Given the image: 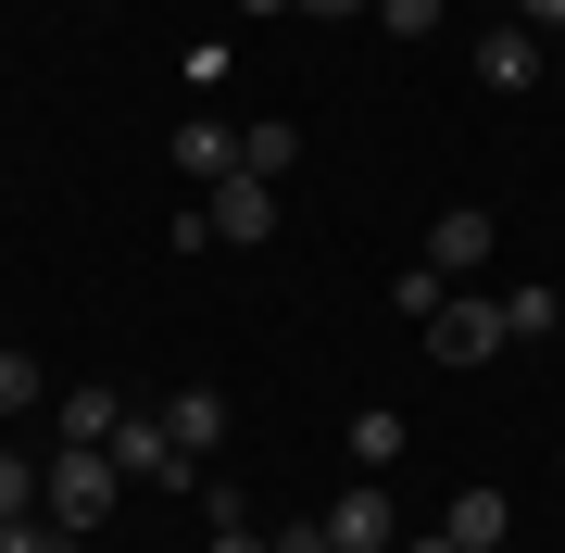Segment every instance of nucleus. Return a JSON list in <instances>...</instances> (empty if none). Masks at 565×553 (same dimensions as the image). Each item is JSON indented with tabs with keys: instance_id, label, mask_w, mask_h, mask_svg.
I'll list each match as a JSON object with an SVG mask.
<instances>
[{
	"instance_id": "obj_13",
	"label": "nucleus",
	"mask_w": 565,
	"mask_h": 553,
	"mask_svg": "<svg viewBox=\"0 0 565 553\" xmlns=\"http://www.w3.org/2000/svg\"><path fill=\"white\" fill-rule=\"evenodd\" d=\"M553 315H565V302H553V289H527V277L503 289V340H553Z\"/></svg>"
},
{
	"instance_id": "obj_15",
	"label": "nucleus",
	"mask_w": 565,
	"mask_h": 553,
	"mask_svg": "<svg viewBox=\"0 0 565 553\" xmlns=\"http://www.w3.org/2000/svg\"><path fill=\"white\" fill-rule=\"evenodd\" d=\"M440 13H452V0H377V25H390V39H440Z\"/></svg>"
},
{
	"instance_id": "obj_18",
	"label": "nucleus",
	"mask_w": 565,
	"mask_h": 553,
	"mask_svg": "<svg viewBox=\"0 0 565 553\" xmlns=\"http://www.w3.org/2000/svg\"><path fill=\"white\" fill-rule=\"evenodd\" d=\"M0 553H76V529H51V515H13V529H0Z\"/></svg>"
},
{
	"instance_id": "obj_22",
	"label": "nucleus",
	"mask_w": 565,
	"mask_h": 553,
	"mask_svg": "<svg viewBox=\"0 0 565 553\" xmlns=\"http://www.w3.org/2000/svg\"><path fill=\"white\" fill-rule=\"evenodd\" d=\"M390 553H465V541H452V529H427V541H390Z\"/></svg>"
},
{
	"instance_id": "obj_24",
	"label": "nucleus",
	"mask_w": 565,
	"mask_h": 553,
	"mask_svg": "<svg viewBox=\"0 0 565 553\" xmlns=\"http://www.w3.org/2000/svg\"><path fill=\"white\" fill-rule=\"evenodd\" d=\"M490 553H515V541H490Z\"/></svg>"
},
{
	"instance_id": "obj_11",
	"label": "nucleus",
	"mask_w": 565,
	"mask_h": 553,
	"mask_svg": "<svg viewBox=\"0 0 565 553\" xmlns=\"http://www.w3.org/2000/svg\"><path fill=\"white\" fill-rule=\"evenodd\" d=\"M403 453H415V428H403L390 403H364V415H352V466H364V478H377V466H403Z\"/></svg>"
},
{
	"instance_id": "obj_19",
	"label": "nucleus",
	"mask_w": 565,
	"mask_h": 553,
	"mask_svg": "<svg viewBox=\"0 0 565 553\" xmlns=\"http://www.w3.org/2000/svg\"><path fill=\"white\" fill-rule=\"evenodd\" d=\"M264 553H340V541H327V515H289V529H264Z\"/></svg>"
},
{
	"instance_id": "obj_8",
	"label": "nucleus",
	"mask_w": 565,
	"mask_h": 553,
	"mask_svg": "<svg viewBox=\"0 0 565 553\" xmlns=\"http://www.w3.org/2000/svg\"><path fill=\"white\" fill-rule=\"evenodd\" d=\"M415 265H440V277H478V265H490V214H478V202H452L440 226H427V252H415Z\"/></svg>"
},
{
	"instance_id": "obj_12",
	"label": "nucleus",
	"mask_w": 565,
	"mask_h": 553,
	"mask_svg": "<svg viewBox=\"0 0 565 553\" xmlns=\"http://www.w3.org/2000/svg\"><path fill=\"white\" fill-rule=\"evenodd\" d=\"M114 428H126V403H114L102 377H76V390H63V440H114Z\"/></svg>"
},
{
	"instance_id": "obj_16",
	"label": "nucleus",
	"mask_w": 565,
	"mask_h": 553,
	"mask_svg": "<svg viewBox=\"0 0 565 553\" xmlns=\"http://www.w3.org/2000/svg\"><path fill=\"white\" fill-rule=\"evenodd\" d=\"M13 515H39V466H25V453H0V529H13Z\"/></svg>"
},
{
	"instance_id": "obj_10",
	"label": "nucleus",
	"mask_w": 565,
	"mask_h": 553,
	"mask_svg": "<svg viewBox=\"0 0 565 553\" xmlns=\"http://www.w3.org/2000/svg\"><path fill=\"white\" fill-rule=\"evenodd\" d=\"M289 164H302V126H289V114H252L239 126V177H289Z\"/></svg>"
},
{
	"instance_id": "obj_4",
	"label": "nucleus",
	"mask_w": 565,
	"mask_h": 553,
	"mask_svg": "<svg viewBox=\"0 0 565 553\" xmlns=\"http://www.w3.org/2000/svg\"><path fill=\"white\" fill-rule=\"evenodd\" d=\"M327 541H340V553H390V541H403V515H390L377 478H352V491L327 503Z\"/></svg>"
},
{
	"instance_id": "obj_20",
	"label": "nucleus",
	"mask_w": 565,
	"mask_h": 553,
	"mask_svg": "<svg viewBox=\"0 0 565 553\" xmlns=\"http://www.w3.org/2000/svg\"><path fill=\"white\" fill-rule=\"evenodd\" d=\"M515 25L527 39H565V0H515Z\"/></svg>"
},
{
	"instance_id": "obj_5",
	"label": "nucleus",
	"mask_w": 565,
	"mask_h": 553,
	"mask_svg": "<svg viewBox=\"0 0 565 553\" xmlns=\"http://www.w3.org/2000/svg\"><path fill=\"white\" fill-rule=\"evenodd\" d=\"M163 440H177L189 466H214V440H226V390H202V377L163 390Z\"/></svg>"
},
{
	"instance_id": "obj_21",
	"label": "nucleus",
	"mask_w": 565,
	"mask_h": 553,
	"mask_svg": "<svg viewBox=\"0 0 565 553\" xmlns=\"http://www.w3.org/2000/svg\"><path fill=\"white\" fill-rule=\"evenodd\" d=\"M302 13H315V25H352V13H377V0H302Z\"/></svg>"
},
{
	"instance_id": "obj_17",
	"label": "nucleus",
	"mask_w": 565,
	"mask_h": 553,
	"mask_svg": "<svg viewBox=\"0 0 565 553\" xmlns=\"http://www.w3.org/2000/svg\"><path fill=\"white\" fill-rule=\"evenodd\" d=\"M39 390H51V377H39V365H25V352H13V340H0V415H25V403H39Z\"/></svg>"
},
{
	"instance_id": "obj_3",
	"label": "nucleus",
	"mask_w": 565,
	"mask_h": 553,
	"mask_svg": "<svg viewBox=\"0 0 565 553\" xmlns=\"http://www.w3.org/2000/svg\"><path fill=\"white\" fill-rule=\"evenodd\" d=\"M202 226L239 240V252H264V240H277V177H214L202 189Z\"/></svg>"
},
{
	"instance_id": "obj_1",
	"label": "nucleus",
	"mask_w": 565,
	"mask_h": 553,
	"mask_svg": "<svg viewBox=\"0 0 565 553\" xmlns=\"http://www.w3.org/2000/svg\"><path fill=\"white\" fill-rule=\"evenodd\" d=\"M114 491H126V466H114L102 440H63L51 466H39V515H51V529H76V541L114 515Z\"/></svg>"
},
{
	"instance_id": "obj_9",
	"label": "nucleus",
	"mask_w": 565,
	"mask_h": 553,
	"mask_svg": "<svg viewBox=\"0 0 565 553\" xmlns=\"http://www.w3.org/2000/svg\"><path fill=\"white\" fill-rule=\"evenodd\" d=\"M440 529H452L465 553H490V541H515V503H503V491H490V478H465V491H452V515H440Z\"/></svg>"
},
{
	"instance_id": "obj_2",
	"label": "nucleus",
	"mask_w": 565,
	"mask_h": 553,
	"mask_svg": "<svg viewBox=\"0 0 565 553\" xmlns=\"http://www.w3.org/2000/svg\"><path fill=\"white\" fill-rule=\"evenodd\" d=\"M427 352H440L452 377H465V365H490V352H503V289H452V302L427 315Z\"/></svg>"
},
{
	"instance_id": "obj_7",
	"label": "nucleus",
	"mask_w": 565,
	"mask_h": 553,
	"mask_svg": "<svg viewBox=\"0 0 565 553\" xmlns=\"http://www.w3.org/2000/svg\"><path fill=\"white\" fill-rule=\"evenodd\" d=\"M478 88H490V102H515V88H541V39H527L515 13H503V25L478 39Z\"/></svg>"
},
{
	"instance_id": "obj_6",
	"label": "nucleus",
	"mask_w": 565,
	"mask_h": 553,
	"mask_svg": "<svg viewBox=\"0 0 565 553\" xmlns=\"http://www.w3.org/2000/svg\"><path fill=\"white\" fill-rule=\"evenodd\" d=\"M163 164H177L189 189H214V177H239V126H226V114H189V126H177V151H163Z\"/></svg>"
},
{
	"instance_id": "obj_23",
	"label": "nucleus",
	"mask_w": 565,
	"mask_h": 553,
	"mask_svg": "<svg viewBox=\"0 0 565 553\" xmlns=\"http://www.w3.org/2000/svg\"><path fill=\"white\" fill-rule=\"evenodd\" d=\"M239 13H302V0H239Z\"/></svg>"
},
{
	"instance_id": "obj_14",
	"label": "nucleus",
	"mask_w": 565,
	"mask_h": 553,
	"mask_svg": "<svg viewBox=\"0 0 565 553\" xmlns=\"http://www.w3.org/2000/svg\"><path fill=\"white\" fill-rule=\"evenodd\" d=\"M390 302H403V315H415V328H427V315H440V302H452V277H440V265H403V277H390Z\"/></svg>"
}]
</instances>
